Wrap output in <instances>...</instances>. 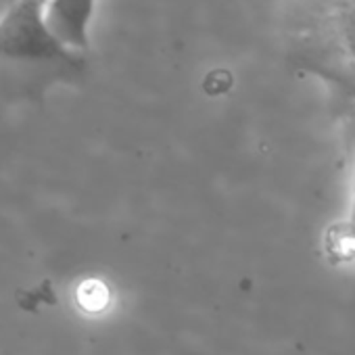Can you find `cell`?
Here are the masks:
<instances>
[{
  "label": "cell",
  "instance_id": "obj_3",
  "mask_svg": "<svg viewBox=\"0 0 355 355\" xmlns=\"http://www.w3.org/2000/svg\"><path fill=\"white\" fill-rule=\"evenodd\" d=\"M347 236L353 243V255H355V195H353V207H351V218H349V228Z\"/></svg>",
  "mask_w": 355,
  "mask_h": 355
},
{
  "label": "cell",
  "instance_id": "obj_2",
  "mask_svg": "<svg viewBox=\"0 0 355 355\" xmlns=\"http://www.w3.org/2000/svg\"><path fill=\"white\" fill-rule=\"evenodd\" d=\"M94 13V0H49L46 24L53 34L71 51L88 49V28Z\"/></svg>",
  "mask_w": 355,
  "mask_h": 355
},
{
  "label": "cell",
  "instance_id": "obj_4",
  "mask_svg": "<svg viewBox=\"0 0 355 355\" xmlns=\"http://www.w3.org/2000/svg\"><path fill=\"white\" fill-rule=\"evenodd\" d=\"M13 3H15V0H0V7H5V9H7V7H11Z\"/></svg>",
  "mask_w": 355,
  "mask_h": 355
},
{
  "label": "cell",
  "instance_id": "obj_1",
  "mask_svg": "<svg viewBox=\"0 0 355 355\" xmlns=\"http://www.w3.org/2000/svg\"><path fill=\"white\" fill-rule=\"evenodd\" d=\"M46 0H15L0 17V57L42 63L78 67L80 53L67 49L46 24Z\"/></svg>",
  "mask_w": 355,
  "mask_h": 355
}]
</instances>
